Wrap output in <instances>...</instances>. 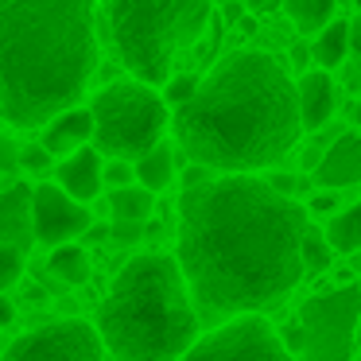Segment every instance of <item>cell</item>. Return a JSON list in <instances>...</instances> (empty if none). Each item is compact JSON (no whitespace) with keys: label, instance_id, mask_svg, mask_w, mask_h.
<instances>
[{"label":"cell","instance_id":"obj_29","mask_svg":"<svg viewBox=\"0 0 361 361\" xmlns=\"http://www.w3.org/2000/svg\"><path fill=\"white\" fill-rule=\"evenodd\" d=\"M16 167H20V148L8 136H0V171H16Z\"/></svg>","mask_w":361,"mask_h":361},{"label":"cell","instance_id":"obj_34","mask_svg":"<svg viewBox=\"0 0 361 361\" xmlns=\"http://www.w3.org/2000/svg\"><path fill=\"white\" fill-rule=\"evenodd\" d=\"M249 8H252V12H272L276 0H249Z\"/></svg>","mask_w":361,"mask_h":361},{"label":"cell","instance_id":"obj_4","mask_svg":"<svg viewBox=\"0 0 361 361\" xmlns=\"http://www.w3.org/2000/svg\"><path fill=\"white\" fill-rule=\"evenodd\" d=\"M94 326L113 361H183L202 338V319L179 257L140 252L125 260Z\"/></svg>","mask_w":361,"mask_h":361},{"label":"cell","instance_id":"obj_6","mask_svg":"<svg viewBox=\"0 0 361 361\" xmlns=\"http://www.w3.org/2000/svg\"><path fill=\"white\" fill-rule=\"evenodd\" d=\"M94 148L109 159L136 164L156 144H164L167 102L144 82H113L90 102Z\"/></svg>","mask_w":361,"mask_h":361},{"label":"cell","instance_id":"obj_30","mask_svg":"<svg viewBox=\"0 0 361 361\" xmlns=\"http://www.w3.org/2000/svg\"><path fill=\"white\" fill-rule=\"evenodd\" d=\"M214 179V171L210 167H202V164H190L187 171H183V190H190V187H202V183H210Z\"/></svg>","mask_w":361,"mask_h":361},{"label":"cell","instance_id":"obj_22","mask_svg":"<svg viewBox=\"0 0 361 361\" xmlns=\"http://www.w3.org/2000/svg\"><path fill=\"white\" fill-rule=\"evenodd\" d=\"M330 260H334V249H330L326 233L307 226V233H303V276H322L330 268Z\"/></svg>","mask_w":361,"mask_h":361},{"label":"cell","instance_id":"obj_18","mask_svg":"<svg viewBox=\"0 0 361 361\" xmlns=\"http://www.w3.org/2000/svg\"><path fill=\"white\" fill-rule=\"evenodd\" d=\"M345 55H350V24H345V20H330V24L314 35L311 59L322 71H334V66L345 63Z\"/></svg>","mask_w":361,"mask_h":361},{"label":"cell","instance_id":"obj_24","mask_svg":"<svg viewBox=\"0 0 361 361\" xmlns=\"http://www.w3.org/2000/svg\"><path fill=\"white\" fill-rule=\"evenodd\" d=\"M198 86H202V82H198L195 74H175V78H171V82H167V86H164V102L179 109V105H187L190 97L198 94Z\"/></svg>","mask_w":361,"mask_h":361},{"label":"cell","instance_id":"obj_17","mask_svg":"<svg viewBox=\"0 0 361 361\" xmlns=\"http://www.w3.org/2000/svg\"><path fill=\"white\" fill-rule=\"evenodd\" d=\"M156 210V195L144 190L140 183L133 187H121V190H109V214L113 221H128V226H144Z\"/></svg>","mask_w":361,"mask_h":361},{"label":"cell","instance_id":"obj_8","mask_svg":"<svg viewBox=\"0 0 361 361\" xmlns=\"http://www.w3.org/2000/svg\"><path fill=\"white\" fill-rule=\"evenodd\" d=\"M183 361H295V353L264 314H241L202 334Z\"/></svg>","mask_w":361,"mask_h":361},{"label":"cell","instance_id":"obj_31","mask_svg":"<svg viewBox=\"0 0 361 361\" xmlns=\"http://www.w3.org/2000/svg\"><path fill=\"white\" fill-rule=\"evenodd\" d=\"M350 51L357 55V63H361V12L350 20Z\"/></svg>","mask_w":361,"mask_h":361},{"label":"cell","instance_id":"obj_15","mask_svg":"<svg viewBox=\"0 0 361 361\" xmlns=\"http://www.w3.org/2000/svg\"><path fill=\"white\" fill-rule=\"evenodd\" d=\"M295 90H299V121H303V128L314 133V128H322L334 117L338 90H334V82H330L326 71H307Z\"/></svg>","mask_w":361,"mask_h":361},{"label":"cell","instance_id":"obj_35","mask_svg":"<svg viewBox=\"0 0 361 361\" xmlns=\"http://www.w3.org/2000/svg\"><path fill=\"white\" fill-rule=\"evenodd\" d=\"M357 350H361V319H357Z\"/></svg>","mask_w":361,"mask_h":361},{"label":"cell","instance_id":"obj_32","mask_svg":"<svg viewBox=\"0 0 361 361\" xmlns=\"http://www.w3.org/2000/svg\"><path fill=\"white\" fill-rule=\"evenodd\" d=\"M12 322H16V307L8 295H0V326H12Z\"/></svg>","mask_w":361,"mask_h":361},{"label":"cell","instance_id":"obj_7","mask_svg":"<svg viewBox=\"0 0 361 361\" xmlns=\"http://www.w3.org/2000/svg\"><path fill=\"white\" fill-rule=\"evenodd\" d=\"M303 326V361H353L357 350V319H361V288L342 283V288L319 291L303 299L295 311Z\"/></svg>","mask_w":361,"mask_h":361},{"label":"cell","instance_id":"obj_1","mask_svg":"<svg viewBox=\"0 0 361 361\" xmlns=\"http://www.w3.org/2000/svg\"><path fill=\"white\" fill-rule=\"evenodd\" d=\"M307 210L257 175H214L183 190L179 268L198 319L221 326L264 314L303 280Z\"/></svg>","mask_w":361,"mask_h":361},{"label":"cell","instance_id":"obj_23","mask_svg":"<svg viewBox=\"0 0 361 361\" xmlns=\"http://www.w3.org/2000/svg\"><path fill=\"white\" fill-rule=\"evenodd\" d=\"M20 276H24V252L12 249V245H0V295L12 283H20Z\"/></svg>","mask_w":361,"mask_h":361},{"label":"cell","instance_id":"obj_36","mask_svg":"<svg viewBox=\"0 0 361 361\" xmlns=\"http://www.w3.org/2000/svg\"><path fill=\"white\" fill-rule=\"evenodd\" d=\"M357 288H361V276H357Z\"/></svg>","mask_w":361,"mask_h":361},{"label":"cell","instance_id":"obj_27","mask_svg":"<svg viewBox=\"0 0 361 361\" xmlns=\"http://www.w3.org/2000/svg\"><path fill=\"white\" fill-rule=\"evenodd\" d=\"M268 183H272V187L280 190L283 198H295V202H299V195L307 190V179H303V175H280V171H276V175H268Z\"/></svg>","mask_w":361,"mask_h":361},{"label":"cell","instance_id":"obj_33","mask_svg":"<svg viewBox=\"0 0 361 361\" xmlns=\"http://www.w3.org/2000/svg\"><path fill=\"white\" fill-rule=\"evenodd\" d=\"M307 59H311V51H307L303 43H299V47H291V63H295V66H307ZM311 63H314V59H311Z\"/></svg>","mask_w":361,"mask_h":361},{"label":"cell","instance_id":"obj_28","mask_svg":"<svg viewBox=\"0 0 361 361\" xmlns=\"http://www.w3.org/2000/svg\"><path fill=\"white\" fill-rule=\"evenodd\" d=\"M307 210L311 214H330V218H334L338 214V190H314L311 198H307Z\"/></svg>","mask_w":361,"mask_h":361},{"label":"cell","instance_id":"obj_12","mask_svg":"<svg viewBox=\"0 0 361 361\" xmlns=\"http://www.w3.org/2000/svg\"><path fill=\"white\" fill-rule=\"evenodd\" d=\"M314 183L322 190H345V187H357L361 183V133H342L322 159L314 164Z\"/></svg>","mask_w":361,"mask_h":361},{"label":"cell","instance_id":"obj_16","mask_svg":"<svg viewBox=\"0 0 361 361\" xmlns=\"http://www.w3.org/2000/svg\"><path fill=\"white\" fill-rule=\"evenodd\" d=\"M136 183H140L144 190H152V195H159V190H167L175 183V148L171 144H156V148L148 152V156L136 159Z\"/></svg>","mask_w":361,"mask_h":361},{"label":"cell","instance_id":"obj_3","mask_svg":"<svg viewBox=\"0 0 361 361\" xmlns=\"http://www.w3.org/2000/svg\"><path fill=\"white\" fill-rule=\"evenodd\" d=\"M94 71V0H0V121L51 125Z\"/></svg>","mask_w":361,"mask_h":361},{"label":"cell","instance_id":"obj_19","mask_svg":"<svg viewBox=\"0 0 361 361\" xmlns=\"http://www.w3.org/2000/svg\"><path fill=\"white\" fill-rule=\"evenodd\" d=\"M326 241H330V249L334 252H357L361 249V202H353V206H345V210H338L334 218L326 221Z\"/></svg>","mask_w":361,"mask_h":361},{"label":"cell","instance_id":"obj_10","mask_svg":"<svg viewBox=\"0 0 361 361\" xmlns=\"http://www.w3.org/2000/svg\"><path fill=\"white\" fill-rule=\"evenodd\" d=\"M32 218H35V245H47V249L74 245L82 233L94 229V218H90L86 202L71 198L59 183L55 187H51V183H39V187H35Z\"/></svg>","mask_w":361,"mask_h":361},{"label":"cell","instance_id":"obj_26","mask_svg":"<svg viewBox=\"0 0 361 361\" xmlns=\"http://www.w3.org/2000/svg\"><path fill=\"white\" fill-rule=\"evenodd\" d=\"M51 152L43 148V144H27V148H20V167L24 171H51Z\"/></svg>","mask_w":361,"mask_h":361},{"label":"cell","instance_id":"obj_14","mask_svg":"<svg viewBox=\"0 0 361 361\" xmlns=\"http://www.w3.org/2000/svg\"><path fill=\"white\" fill-rule=\"evenodd\" d=\"M90 140H94V113L90 109H66L59 113L51 125H43V136L39 144L51 152V156H74V152L90 148Z\"/></svg>","mask_w":361,"mask_h":361},{"label":"cell","instance_id":"obj_9","mask_svg":"<svg viewBox=\"0 0 361 361\" xmlns=\"http://www.w3.org/2000/svg\"><path fill=\"white\" fill-rule=\"evenodd\" d=\"M0 361H109V353L97 326L82 319H63L12 338Z\"/></svg>","mask_w":361,"mask_h":361},{"label":"cell","instance_id":"obj_2","mask_svg":"<svg viewBox=\"0 0 361 361\" xmlns=\"http://www.w3.org/2000/svg\"><path fill=\"white\" fill-rule=\"evenodd\" d=\"M299 90L264 51L226 55L198 94L175 109V140L190 164L221 175H252L295 148Z\"/></svg>","mask_w":361,"mask_h":361},{"label":"cell","instance_id":"obj_20","mask_svg":"<svg viewBox=\"0 0 361 361\" xmlns=\"http://www.w3.org/2000/svg\"><path fill=\"white\" fill-rule=\"evenodd\" d=\"M47 268H51L55 280L66 283V288H78V283L90 280V257H86L82 245H59V249H51Z\"/></svg>","mask_w":361,"mask_h":361},{"label":"cell","instance_id":"obj_25","mask_svg":"<svg viewBox=\"0 0 361 361\" xmlns=\"http://www.w3.org/2000/svg\"><path fill=\"white\" fill-rule=\"evenodd\" d=\"M136 183V167L128 159H109L105 164V187L109 190H121V187H133Z\"/></svg>","mask_w":361,"mask_h":361},{"label":"cell","instance_id":"obj_5","mask_svg":"<svg viewBox=\"0 0 361 361\" xmlns=\"http://www.w3.org/2000/svg\"><path fill=\"white\" fill-rule=\"evenodd\" d=\"M117 59L144 86L171 82L175 55L195 47L210 24V0H105Z\"/></svg>","mask_w":361,"mask_h":361},{"label":"cell","instance_id":"obj_13","mask_svg":"<svg viewBox=\"0 0 361 361\" xmlns=\"http://www.w3.org/2000/svg\"><path fill=\"white\" fill-rule=\"evenodd\" d=\"M59 187H63L71 198H78V202L97 198V195H102V187H105L102 152H97V148H82V152H74V156H66L63 164H59Z\"/></svg>","mask_w":361,"mask_h":361},{"label":"cell","instance_id":"obj_11","mask_svg":"<svg viewBox=\"0 0 361 361\" xmlns=\"http://www.w3.org/2000/svg\"><path fill=\"white\" fill-rule=\"evenodd\" d=\"M32 202H35V187H27V183H12V187L0 190V245H12L24 257L35 245Z\"/></svg>","mask_w":361,"mask_h":361},{"label":"cell","instance_id":"obj_21","mask_svg":"<svg viewBox=\"0 0 361 361\" xmlns=\"http://www.w3.org/2000/svg\"><path fill=\"white\" fill-rule=\"evenodd\" d=\"M334 4L338 0H283V12L299 32H322L334 16Z\"/></svg>","mask_w":361,"mask_h":361}]
</instances>
